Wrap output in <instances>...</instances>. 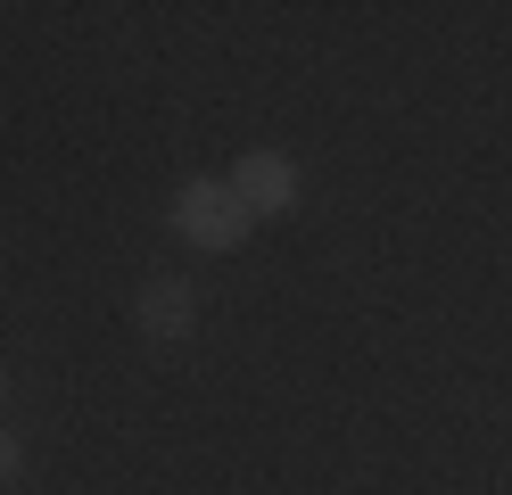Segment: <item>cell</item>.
I'll list each match as a JSON object with an SVG mask.
<instances>
[{
    "instance_id": "obj_1",
    "label": "cell",
    "mask_w": 512,
    "mask_h": 495,
    "mask_svg": "<svg viewBox=\"0 0 512 495\" xmlns=\"http://www.w3.org/2000/svg\"><path fill=\"white\" fill-rule=\"evenodd\" d=\"M174 223H182L199 248H215V256H223V248H240L248 231H256V215L240 207V190H232V182H190V190L174 198Z\"/></svg>"
},
{
    "instance_id": "obj_2",
    "label": "cell",
    "mask_w": 512,
    "mask_h": 495,
    "mask_svg": "<svg viewBox=\"0 0 512 495\" xmlns=\"http://www.w3.org/2000/svg\"><path fill=\"white\" fill-rule=\"evenodd\" d=\"M232 190H240V207L248 215H281L298 198V165L281 157V149H248L240 157V174H232Z\"/></svg>"
},
{
    "instance_id": "obj_3",
    "label": "cell",
    "mask_w": 512,
    "mask_h": 495,
    "mask_svg": "<svg viewBox=\"0 0 512 495\" xmlns=\"http://www.w3.org/2000/svg\"><path fill=\"white\" fill-rule=\"evenodd\" d=\"M190 314H199V306H190V281L157 273V281L141 289V330H149V339H182V330H190Z\"/></svg>"
},
{
    "instance_id": "obj_4",
    "label": "cell",
    "mask_w": 512,
    "mask_h": 495,
    "mask_svg": "<svg viewBox=\"0 0 512 495\" xmlns=\"http://www.w3.org/2000/svg\"><path fill=\"white\" fill-rule=\"evenodd\" d=\"M25 471V454H17V438H0V479H17Z\"/></svg>"
}]
</instances>
